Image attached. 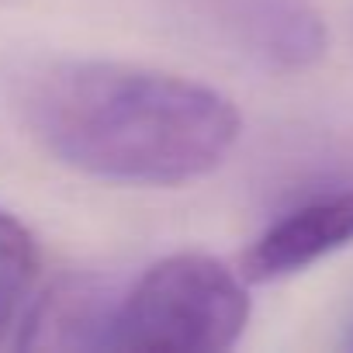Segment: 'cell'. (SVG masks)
I'll return each instance as SVG.
<instances>
[{"mask_svg": "<svg viewBox=\"0 0 353 353\" xmlns=\"http://www.w3.org/2000/svg\"><path fill=\"white\" fill-rule=\"evenodd\" d=\"M32 139L63 166L114 184L201 181L239 142V108L215 87L114 59H52L18 97Z\"/></svg>", "mask_w": 353, "mask_h": 353, "instance_id": "1", "label": "cell"}, {"mask_svg": "<svg viewBox=\"0 0 353 353\" xmlns=\"http://www.w3.org/2000/svg\"><path fill=\"white\" fill-rule=\"evenodd\" d=\"M246 277L208 253L184 250L149 263L118 294L108 350H229L246 332Z\"/></svg>", "mask_w": 353, "mask_h": 353, "instance_id": "2", "label": "cell"}, {"mask_svg": "<svg viewBox=\"0 0 353 353\" xmlns=\"http://www.w3.org/2000/svg\"><path fill=\"white\" fill-rule=\"evenodd\" d=\"M353 243V184L319 191L277 215L243 253V277L270 284Z\"/></svg>", "mask_w": 353, "mask_h": 353, "instance_id": "3", "label": "cell"}, {"mask_svg": "<svg viewBox=\"0 0 353 353\" xmlns=\"http://www.w3.org/2000/svg\"><path fill=\"white\" fill-rule=\"evenodd\" d=\"M118 288L94 274H70L28 301L18 322L25 350H108Z\"/></svg>", "mask_w": 353, "mask_h": 353, "instance_id": "4", "label": "cell"}, {"mask_svg": "<svg viewBox=\"0 0 353 353\" xmlns=\"http://www.w3.org/2000/svg\"><path fill=\"white\" fill-rule=\"evenodd\" d=\"M219 25L270 66L298 70L322 56L325 28L305 0H205Z\"/></svg>", "mask_w": 353, "mask_h": 353, "instance_id": "5", "label": "cell"}, {"mask_svg": "<svg viewBox=\"0 0 353 353\" xmlns=\"http://www.w3.org/2000/svg\"><path fill=\"white\" fill-rule=\"evenodd\" d=\"M39 270H42L39 239L18 215L0 208V339L11 329H18L35 294Z\"/></svg>", "mask_w": 353, "mask_h": 353, "instance_id": "6", "label": "cell"}, {"mask_svg": "<svg viewBox=\"0 0 353 353\" xmlns=\"http://www.w3.org/2000/svg\"><path fill=\"white\" fill-rule=\"evenodd\" d=\"M343 346H346V350H353V322H350V332H346V339H343Z\"/></svg>", "mask_w": 353, "mask_h": 353, "instance_id": "7", "label": "cell"}]
</instances>
